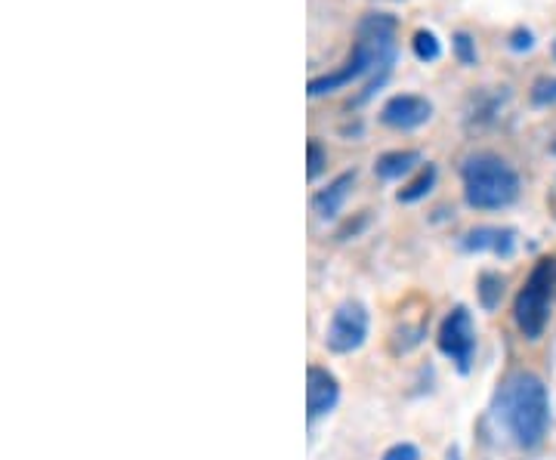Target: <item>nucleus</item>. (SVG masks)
I'll use <instances>...</instances> for the list:
<instances>
[{
  "label": "nucleus",
  "instance_id": "13",
  "mask_svg": "<svg viewBox=\"0 0 556 460\" xmlns=\"http://www.w3.org/2000/svg\"><path fill=\"white\" fill-rule=\"evenodd\" d=\"M477 294L479 303L485 306V309H495L501 297H504V276H497V272H482L477 281Z\"/></svg>",
  "mask_w": 556,
  "mask_h": 460
},
{
  "label": "nucleus",
  "instance_id": "12",
  "mask_svg": "<svg viewBox=\"0 0 556 460\" xmlns=\"http://www.w3.org/2000/svg\"><path fill=\"white\" fill-rule=\"evenodd\" d=\"M433 186H437V167L433 164H424L420 170H417V177L405 189H399V201L402 204H415V201L427 199L430 192H433Z\"/></svg>",
  "mask_w": 556,
  "mask_h": 460
},
{
  "label": "nucleus",
  "instance_id": "14",
  "mask_svg": "<svg viewBox=\"0 0 556 460\" xmlns=\"http://www.w3.org/2000/svg\"><path fill=\"white\" fill-rule=\"evenodd\" d=\"M412 47H415V56L420 62H437L439 56H442V40H439L433 31H427V28L415 31Z\"/></svg>",
  "mask_w": 556,
  "mask_h": 460
},
{
  "label": "nucleus",
  "instance_id": "5",
  "mask_svg": "<svg viewBox=\"0 0 556 460\" xmlns=\"http://www.w3.org/2000/svg\"><path fill=\"white\" fill-rule=\"evenodd\" d=\"M437 341L442 356L455 361L457 371H470V361H473V353H477V324H473V316L464 306H455L445 316V321L439 324Z\"/></svg>",
  "mask_w": 556,
  "mask_h": 460
},
{
  "label": "nucleus",
  "instance_id": "20",
  "mask_svg": "<svg viewBox=\"0 0 556 460\" xmlns=\"http://www.w3.org/2000/svg\"><path fill=\"white\" fill-rule=\"evenodd\" d=\"M554 155H556V140H554Z\"/></svg>",
  "mask_w": 556,
  "mask_h": 460
},
{
  "label": "nucleus",
  "instance_id": "21",
  "mask_svg": "<svg viewBox=\"0 0 556 460\" xmlns=\"http://www.w3.org/2000/svg\"><path fill=\"white\" fill-rule=\"evenodd\" d=\"M554 56H556V43H554Z\"/></svg>",
  "mask_w": 556,
  "mask_h": 460
},
{
  "label": "nucleus",
  "instance_id": "19",
  "mask_svg": "<svg viewBox=\"0 0 556 460\" xmlns=\"http://www.w3.org/2000/svg\"><path fill=\"white\" fill-rule=\"evenodd\" d=\"M383 460H420V455H417L415 445H408V442H399V445H393V448L383 455Z\"/></svg>",
  "mask_w": 556,
  "mask_h": 460
},
{
  "label": "nucleus",
  "instance_id": "6",
  "mask_svg": "<svg viewBox=\"0 0 556 460\" xmlns=\"http://www.w3.org/2000/svg\"><path fill=\"white\" fill-rule=\"evenodd\" d=\"M368 337V312L365 306L356 301L340 303L338 312L331 316V324H328V334H325V343L331 353H353Z\"/></svg>",
  "mask_w": 556,
  "mask_h": 460
},
{
  "label": "nucleus",
  "instance_id": "8",
  "mask_svg": "<svg viewBox=\"0 0 556 460\" xmlns=\"http://www.w3.org/2000/svg\"><path fill=\"white\" fill-rule=\"evenodd\" d=\"M340 399V383L338 378L328 371V368H318L313 365L306 371V411H309V421H316L321 414L334 411V405Z\"/></svg>",
  "mask_w": 556,
  "mask_h": 460
},
{
  "label": "nucleus",
  "instance_id": "3",
  "mask_svg": "<svg viewBox=\"0 0 556 460\" xmlns=\"http://www.w3.org/2000/svg\"><path fill=\"white\" fill-rule=\"evenodd\" d=\"M464 199L477 210H501L519 199V174L495 152H477L460 167Z\"/></svg>",
  "mask_w": 556,
  "mask_h": 460
},
{
  "label": "nucleus",
  "instance_id": "18",
  "mask_svg": "<svg viewBox=\"0 0 556 460\" xmlns=\"http://www.w3.org/2000/svg\"><path fill=\"white\" fill-rule=\"evenodd\" d=\"M535 47V35L529 31V28H517L514 35H510V50L514 53H529Z\"/></svg>",
  "mask_w": 556,
  "mask_h": 460
},
{
  "label": "nucleus",
  "instance_id": "10",
  "mask_svg": "<svg viewBox=\"0 0 556 460\" xmlns=\"http://www.w3.org/2000/svg\"><path fill=\"white\" fill-rule=\"evenodd\" d=\"M353 182H356V174H340L338 180L331 182L328 189H321L316 199H313V207H316L318 217H325V220L338 217L340 207H343V201L350 199Z\"/></svg>",
  "mask_w": 556,
  "mask_h": 460
},
{
  "label": "nucleus",
  "instance_id": "17",
  "mask_svg": "<svg viewBox=\"0 0 556 460\" xmlns=\"http://www.w3.org/2000/svg\"><path fill=\"white\" fill-rule=\"evenodd\" d=\"M532 102H535V105H554L556 78H538L535 84H532Z\"/></svg>",
  "mask_w": 556,
  "mask_h": 460
},
{
  "label": "nucleus",
  "instance_id": "11",
  "mask_svg": "<svg viewBox=\"0 0 556 460\" xmlns=\"http://www.w3.org/2000/svg\"><path fill=\"white\" fill-rule=\"evenodd\" d=\"M417 164H420V152H412V149H405V152H387V155H380L375 161V174H378L380 180H402L405 174H412Z\"/></svg>",
  "mask_w": 556,
  "mask_h": 460
},
{
  "label": "nucleus",
  "instance_id": "4",
  "mask_svg": "<svg viewBox=\"0 0 556 460\" xmlns=\"http://www.w3.org/2000/svg\"><path fill=\"white\" fill-rule=\"evenodd\" d=\"M556 288V260L544 257L535 263V269L529 272V279L522 284V291L517 294L514 303V319L517 328L522 331V337L538 341L551 321V297Z\"/></svg>",
  "mask_w": 556,
  "mask_h": 460
},
{
  "label": "nucleus",
  "instance_id": "2",
  "mask_svg": "<svg viewBox=\"0 0 556 460\" xmlns=\"http://www.w3.org/2000/svg\"><path fill=\"white\" fill-rule=\"evenodd\" d=\"M396 62V20L387 13H368L358 22V40L343 62V68L309 80V97H325L338 93L340 87L353 84L365 75H390V65Z\"/></svg>",
  "mask_w": 556,
  "mask_h": 460
},
{
  "label": "nucleus",
  "instance_id": "9",
  "mask_svg": "<svg viewBox=\"0 0 556 460\" xmlns=\"http://www.w3.org/2000/svg\"><path fill=\"white\" fill-rule=\"evenodd\" d=\"M517 235L510 229H497V226H479L473 232L464 235V247L467 251H492L497 257H510L514 254Z\"/></svg>",
  "mask_w": 556,
  "mask_h": 460
},
{
  "label": "nucleus",
  "instance_id": "7",
  "mask_svg": "<svg viewBox=\"0 0 556 460\" xmlns=\"http://www.w3.org/2000/svg\"><path fill=\"white\" fill-rule=\"evenodd\" d=\"M430 118H433V102L415 97V93H399L393 100L383 102V108H380V120L393 130H415Z\"/></svg>",
  "mask_w": 556,
  "mask_h": 460
},
{
  "label": "nucleus",
  "instance_id": "15",
  "mask_svg": "<svg viewBox=\"0 0 556 460\" xmlns=\"http://www.w3.org/2000/svg\"><path fill=\"white\" fill-rule=\"evenodd\" d=\"M452 47H455V56L460 65H477V40L470 38L467 31H457L452 38Z\"/></svg>",
  "mask_w": 556,
  "mask_h": 460
},
{
  "label": "nucleus",
  "instance_id": "16",
  "mask_svg": "<svg viewBox=\"0 0 556 460\" xmlns=\"http://www.w3.org/2000/svg\"><path fill=\"white\" fill-rule=\"evenodd\" d=\"M306 158H309L306 177H309V180H316L318 174L325 170V161H328V155H325V145H321L318 140L306 142Z\"/></svg>",
  "mask_w": 556,
  "mask_h": 460
},
{
  "label": "nucleus",
  "instance_id": "1",
  "mask_svg": "<svg viewBox=\"0 0 556 460\" xmlns=\"http://www.w3.org/2000/svg\"><path fill=\"white\" fill-rule=\"evenodd\" d=\"M492 411L519 448H538L551 430V396L532 371H510L497 386Z\"/></svg>",
  "mask_w": 556,
  "mask_h": 460
}]
</instances>
